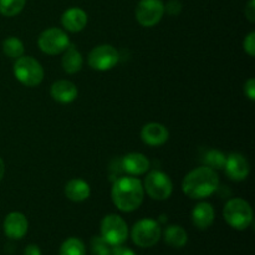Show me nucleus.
Segmentation results:
<instances>
[{"label": "nucleus", "mask_w": 255, "mask_h": 255, "mask_svg": "<svg viewBox=\"0 0 255 255\" xmlns=\"http://www.w3.org/2000/svg\"><path fill=\"white\" fill-rule=\"evenodd\" d=\"M219 186V177L216 171L207 166L198 167L189 172L182 182L184 194L192 199H203L212 196Z\"/></svg>", "instance_id": "2"}, {"label": "nucleus", "mask_w": 255, "mask_h": 255, "mask_svg": "<svg viewBox=\"0 0 255 255\" xmlns=\"http://www.w3.org/2000/svg\"><path fill=\"white\" fill-rule=\"evenodd\" d=\"M163 239L168 246L173 248H182L188 242V234L182 227L169 226L163 232Z\"/></svg>", "instance_id": "20"}, {"label": "nucleus", "mask_w": 255, "mask_h": 255, "mask_svg": "<svg viewBox=\"0 0 255 255\" xmlns=\"http://www.w3.org/2000/svg\"><path fill=\"white\" fill-rule=\"evenodd\" d=\"M169 137L168 129L166 126L157 122H149L144 125L141 129V138L146 144L152 147L162 146L167 142Z\"/></svg>", "instance_id": "13"}, {"label": "nucleus", "mask_w": 255, "mask_h": 255, "mask_svg": "<svg viewBox=\"0 0 255 255\" xmlns=\"http://www.w3.org/2000/svg\"><path fill=\"white\" fill-rule=\"evenodd\" d=\"M112 255H136V253L132 249L126 248V247L117 246L112 249Z\"/></svg>", "instance_id": "30"}, {"label": "nucleus", "mask_w": 255, "mask_h": 255, "mask_svg": "<svg viewBox=\"0 0 255 255\" xmlns=\"http://www.w3.org/2000/svg\"><path fill=\"white\" fill-rule=\"evenodd\" d=\"M226 154L223 152L218 151V149H209L204 154V163L207 167L212 169H223L224 164H226Z\"/></svg>", "instance_id": "24"}, {"label": "nucleus", "mask_w": 255, "mask_h": 255, "mask_svg": "<svg viewBox=\"0 0 255 255\" xmlns=\"http://www.w3.org/2000/svg\"><path fill=\"white\" fill-rule=\"evenodd\" d=\"M37 45L44 54L59 55L69 47L70 39L62 29L50 27L40 34Z\"/></svg>", "instance_id": "8"}, {"label": "nucleus", "mask_w": 255, "mask_h": 255, "mask_svg": "<svg viewBox=\"0 0 255 255\" xmlns=\"http://www.w3.org/2000/svg\"><path fill=\"white\" fill-rule=\"evenodd\" d=\"M24 255H41V251L35 244H30L24 249Z\"/></svg>", "instance_id": "31"}, {"label": "nucleus", "mask_w": 255, "mask_h": 255, "mask_svg": "<svg viewBox=\"0 0 255 255\" xmlns=\"http://www.w3.org/2000/svg\"><path fill=\"white\" fill-rule=\"evenodd\" d=\"M26 0H0V14L11 17L20 14L24 9Z\"/></svg>", "instance_id": "23"}, {"label": "nucleus", "mask_w": 255, "mask_h": 255, "mask_svg": "<svg viewBox=\"0 0 255 255\" xmlns=\"http://www.w3.org/2000/svg\"><path fill=\"white\" fill-rule=\"evenodd\" d=\"M89 65L97 71H109L117 65L120 54L112 45H99L89 54Z\"/></svg>", "instance_id": "9"}, {"label": "nucleus", "mask_w": 255, "mask_h": 255, "mask_svg": "<svg viewBox=\"0 0 255 255\" xmlns=\"http://www.w3.org/2000/svg\"><path fill=\"white\" fill-rule=\"evenodd\" d=\"M244 51L249 55L251 57H253L255 55V32H251L249 35H247L246 40L243 42Z\"/></svg>", "instance_id": "26"}, {"label": "nucleus", "mask_w": 255, "mask_h": 255, "mask_svg": "<svg viewBox=\"0 0 255 255\" xmlns=\"http://www.w3.org/2000/svg\"><path fill=\"white\" fill-rule=\"evenodd\" d=\"M87 14L81 7H70L64 11L61 16V24L65 30L70 32H79L87 25Z\"/></svg>", "instance_id": "14"}, {"label": "nucleus", "mask_w": 255, "mask_h": 255, "mask_svg": "<svg viewBox=\"0 0 255 255\" xmlns=\"http://www.w3.org/2000/svg\"><path fill=\"white\" fill-rule=\"evenodd\" d=\"M164 14V5L161 0H139L136 7V19L139 25L152 27L158 24Z\"/></svg>", "instance_id": "10"}, {"label": "nucleus", "mask_w": 255, "mask_h": 255, "mask_svg": "<svg viewBox=\"0 0 255 255\" xmlns=\"http://www.w3.org/2000/svg\"><path fill=\"white\" fill-rule=\"evenodd\" d=\"M101 237L110 246H122L128 237V227L120 216L109 214L101 222Z\"/></svg>", "instance_id": "6"}, {"label": "nucleus", "mask_w": 255, "mask_h": 255, "mask_svg": "<svg viewBox=\"0 0 255 255\" xmlns=\"http://www.w3.org/2000/svg\"><path fill=\"white\" fill-rule=\"evenodd\" d=\"M246 16L251 22L255 21V0H249L246 6Z\"/></svg>", "instance_id": "29"}, {"label": "nucleus", "mask_w": 255, "mask_h": 255, "mask_svg": "<svg viewBox=\"0 0 255 255\" xmlns=\"http://www.w3.org/2000/svg\"><path fill=\"white\" fill-rule=\"evenodd\" d=\"M61 64L62 67H64V71L72 75L76 74L82 69L84 59H82V55L80 54L79 50L74 45L70 44L69 47L64 51V55H62Z\"/></svg>", "instance_id": "19"}, {"label": "nucleus", "mask_w": 255, "mask_h": 255, "mask_svg": "<svg viewBox=\"0 0 255 255\" xmlns=\"http://www.w3.org/2000/svg\"><path fill=\"white\" fill-rule=\"evenodd\" d=\"M114 247L110 246L102 237H94L91 239V252L94 255H112Z\"/></svg>", "instance_id": "25"}, {"label": "nucleus", "mask_w": 255, "mask_h": 255, "mask_svg": "<svg viewBox=\"0 0 255 255\" xmlns=\"http://www.w3.org/2000/svg\"><path fill=\"white\" fill-rule=\"evenodd\" d=\"M122 169L132 176H141L149 169V161L144 154L132 152L124 156L121 161Z\"/></svg>", "instance_id": "16"}, {"label": "nucleus", "mask_w": 255, "mask_h": 255, "mask_svg": "<svg viewBox=\"0 0 255 255\" xmlns=\"http://www.w3.org/2000/svg\"><path fill=\"white\" fill-rule=\"evenodd\" d=\"M14 75L24 86L35 87L44 80V69L34 57L21 56L15 61Z\"/></svg>", "instance_id": "4"}, {"label": "nucleus", "mask_w": 255, "mask_h": 255, "mask_svg": "<svg viewBox=\"0 0 255 255\" xmlns=\"http://www.w3.org/2000/svg\"><path fill=\"white\" fill-rule=\"evenodd\" d=\"M182 10V4L178 0H171L164 7V11H167L171 15H178Z\"/></svg>", "instance_id": "27"}, {"label": "nucleus", "mask_w": 255, "mask_h": 255, "mask_svg": "<svg viewBox=\"0 0 255 255\" xmlns=\"http://www.w3.org/2000/svg\"><path fill=\"white\" fill-rule=\"evenodd\" d=\"M60 255H86V249L79 238H69L60 247Z\"/></svg>", "instance_id": "22"}, {"label": "nucleus", "mask_w": 255, "mask_h": 255, "mask_svg": "<svg viewBox=\"0 0 255 255\" xmlns=\"http://www.w3.org/2000/svg\"><path fill=\"white\" fill-rule=\"evenodd\" d=\"M216 218V212L211 203L201 202L192 211V222L201 231L209 228Z\"/></svg>", "instance_id": "17"}, {"label": "nucleus", "mask_w": 255, "mask_h": 255, "mask_svg": "<svg viewBox=\"0 0 255 255\" xmlns=\"http://www.w3.org/2000/svg\"><path fill=\"white\" fill-rule=\"evenodd\" d=\"M244 91H246V95L249 97V100L254 101L255 100V80L253 77L248 80L244 85Z\"/></svg>", "instance_id": "28"}, {"label": "nucleus", "mask_w": 255, "mask_h": 255, "mask_svg": "<svg viewBox=\"0 0 255 255\" xmlns=\"http://www.w3.org/2000/svg\"><path fill=\"white\" fill-rule=\"evenodd\" d=\"M227 223L237 231H244L253 222V209L251 204L242 198L229 199L223 209Z\"/></svg>", "instance_id": "3"}, {"label": "nucleus", "mask_w": 255, "mask_h": 255, "mask_svg": "<svg viewBox=\"0 0 255 255\" xmlns=\"http://www.w3.org/2000/svg\"><path fill=\"white\" fill-rule=\"evenodd\" d=\"M162 231L158 222L144 218L134 223L131 231L132 242L139 248H151L161 239Z\"/></svg>", "instance_id": "5"}, {"label": "nucleus", "mask_w": 255, "mask_h": 255, "mask_svg": "<svg viewBox=\"0 0 255 255\" xmlns=\"http://www.w3.org/2000/svg\"><path fill=\"white\" fill-rule=\"evenodd\" d=\"M111 197L117 209L125 213L133 212L143 202V184L134 177H120L112 186Z\"/></svg>", "instance_id": "1"}, {"label": "nucleus", "mask_w": 255, "mask_h": 255, "mask_svg": "<svg viewBox=\"0 0 255 255\" xmlns=\"http://www.w3.org/2000/svg\"><path fill=\"white\" fill-rule=\"evenodd\" d=\"M51 97L59 104H71L77 97V87L74 82L67 80H59L54 82L50 89Z\"/></svg>", "instance_id": "15"}, {"label": "nucleus", "mask_w": 255, "mask_h": 255, "mask_svg": "<svg viewBox=\"0 0 255 255\" xmlns=\"http://www.w3.org/2000/svg\"><path fill=\"white\" fill-rule=\"evenodd\" d=\"M4 174H5V164H4V161L1 159V157H0V181L2 179Z\"/></svg>", "instance_id": "32"}, {"label": "nucleus", "mask_w": 255, "mask_h": 255, "mask_svg": "<svg viewBox=\"0 0 255 255\" xmlns=\"http://www.w3.org/2000/svg\"><path fill=\"white\" fill-rule=\"evenodd\" d=\"M4 233L10 239H21L27 233L29 222L20 212H11L4 219Z\"/></svg>", "instance_id": "12"}, {"label": "nucleus", "mask_w": 255, "mask_h": 255, "mask_svg": "<svg viewBox=\"0 0 255 255\" xmlns=\"http://www.w3.org/2000/svg\"><path fill=\"white\" fill-rule=\"evenodd\" d=\"M65 194L72 202H84L91 194V188H90L89 183L85 182L84 179L75 178L66 183Z\"/></svg>", "instance_id": "18"}, {"label": "nucleus", "mask_w": 255, "mask_h": 255, "mask_svg": "<svg viewBox=\"0 0 255 255\" xmlns=\"http://www.w3.org/2000/svg\"><path fill=\"white\" fill-rule=\"evenodd\" d=\"M223 169L226 171L227 176H228L232 181L236 182L244 181V179L249 176V172H251L248 159L241 153L229 154V156L227 157L226 164H224Z\"/></svg>", "instance_id": "11"}, {"label": "nucleus", "mask_w": 255, "mask_h": 255, "mask_svg": "<svg viewBox=\"0 0 255 255\" xmlns=\"http://www.w3.org/2000/svg\"><path fill=\"white\" fill-rule=\"evenodd\" d=\"M2 51L11 59H19L24 55V44L21 40L15 36L6 37L2 41Z\"/></svg>", "instance_id": "21"}, {"label": "nucleus", "mask_w": 255, "mask_h": 255, "mask_svg": "<svg viewBox=\"0 0 255 255\" xmlns=\"http://www.w3.org/2000/svg\"><path fill=\"white\" fill-rule=\"evenodd\" d=\"M143 189L152 199L166 201L173 192V184L168 174L162 171H152L144 179Z\"/></svg>", "instance_id": "7"}]
</instances>
